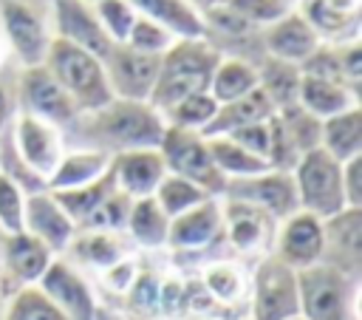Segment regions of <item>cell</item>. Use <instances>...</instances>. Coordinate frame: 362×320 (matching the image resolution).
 I'll use <instances>...</instances> for the list:
<instances>
[{
    "label": "cell",
    "mask_w": 362,
    "mask_h": 320,
    "mask_svg": "<svg viewBox=\"0 0 362 320\" xmlns=\"http://www.w3.org/2000/svg\"><path fill=\"white\" fill-rule=\"evenodd\" d=\"M226 6L249 25H272L294 8L291 0H226Z\"/></svg>",
    "instance_id": "44"
},
{
    "label": "cell",
    "mask_w": 362,
    "mask_h": 320,
    "mask_svg": "<svg viewBox=\"0 0 362 320\" xmlns=\"http://www.w3.org/2000/svg\"><path fill=\"white\" fill-rule=\"evenodd\" d=\"M201 20H204L206 31L215 28V31H221V34H226V37H243V34H249V31L255 28V25H249L243 17H238L226 3H218V6L204 8V11H201Z\"/></svg>",
    "instance_id": "45"
},
{
    "label": "cell",
    "mask_w": 362,
    "mask_h": 320,
    "mask_svg": "<svg viewBox=\"0 0 362 320\" xmlns=\"http://www.w3.org/2000/svg\"><path fill=\"white\" fill-rule=\"evenodd\" d=\"M158 153L164 159L167 173L181 176V178H189L192 184H198L212 198H223L226 178L215 167V161L209 156V147H206V139L201 133L167 125L164 139L158 144Z\"/></svg>",
    "instance_id": "7"
},
{
    "label": "cell",
    "mask_w": 362,
    "mask_h": 320,
    "mask_svg": "<svg viewBox=\"0 0 362 320\" xmlns=\"http://www.w3.org/2000/svg\"><path fill=\"white\" fill-rule=\"evenodd\" d=\"M320 147L337 161L362 156V108H348L337 116L322 119Z\"/></svg>",
    "instance_id": "29"
},
{
    "label": "cell",
    "mask_w": 362,
    "mask_h": 320,
    "mask_svg": "<svg viewBox=\"0 0 362 320\" xmlns=\"http://www.w3.org/2000/svg\"><path fill=\"white\" fill-rule=\"evenodd\" d=\"M221 218H223V241L235 252H246V255L266 252L274 244L277 221L249 201L221 198Z\"/></svg>",
    "instance_id": "13"
},
{
    "label": "cell",
    "mask_w": 362,
    "mask_h": 320,
    "mask_svg": "<svg viewBox=\"0 0 362 320\" xmlns=\"http://www.w3.org/2000/svg\"><path fill=\"white\" fill-rule=\"evenodd\" d=\"M240 320H249V317H240Z\"/></svg>",
    "instance_id": "54"
},
{
    "label": "cell",
    "mask_w": 362,
    "mask_h": 320,
    "mask_svg": "<svg viewBox=\"0 0 362 320\" xmlns=\"http://www.w3.org/2000/svg\"><path fill=\"white\" fill-rule=\"evenodd\" d=\"M23 229L42 241L57 258L68 249V244L76 235V224L68 218V212L59 207V201L51 195V190L28 193L25 195V212H23Z\"/></svg>",
    "instance_id": "18"
},
{
    "label": "cell",
    "mask_w": 362,
    "mask_h": 320,
    "mask_svg": "<svg viewBox=\"0 0 362 320\" xmlns=\"http://www.w3.org/2000/svg\"><path fill=\"white\" fill-rule=\"evenodd\" d=\"M297 105L305 108L308 113H314L317 119H328L348 108H359V91L345 82H337V79H320V76L300 74Z\"/></svg>",
    "instance_id": "24"
},
{
    "label": "cell",
    "mask_w": 362,
    "mask_h": 320,
    "mask_svg": "<svg viewBox=\"0 0 362 320\" xmlns=\"http://www.w3.org/2000/svg\"><path fill=\"white\" fill-rule=\"evenodd\" d=\"M303 320H362L359 280L331 263H314L297 272Z\"/></svg>",
    "instance_id": "4"
},
{
    "label": "cell",
    "mask_w": 362,
    "mask_h": 320,
    "mask_svg": "<svg viewBox=\"0 0 362 320\" xmlns=\"http://www.w3.org/2000/svg\"><path fill=\"white\" fill-rule=\"evenodd\" d=\"M223 54L206 40H175L170 51L161 54L158 76L150 93V105L167 113L175 102H181L189 93L209 91L212 71Z\"/></svg>",
    "instance_id": "2"
},
{
    "label": "cell",
    "mask_w": 362,
    "mask_h": 320,
    "mask_svg": "<svg viewBox=\"0 0 362 320\" xmlns=\"http://www.w3.org/2000/svg\"><path fill=\"white\" fill-rule=\"evenodd\" d=\"M223 244V218H221V198H206L204 204L170 218L167 246L178 255H201Z\"/></svg>",
    "instance_id": "16"
},
{
    "label": "cell",
    "mask_w": 362,
    "mask_h": 320,
    "mask_svg": "<svg viewBox=\"0 0 362 320\" xmlns=\"http://www.w3.org/2000/svg\"><path fill=\"white\" fill-rule=\"evenodd\" d=\"M232 142H238L240 147H246L249 153L266 159V150H269V119L266 122H255V125H246L235 133H229Z\"/></svg>",
    "instance_id": "48"
},
{
    "label": "cell",
    "mask_w": 362,
    "mask_h": 320,
    "mask_svg": "<svg viewBox=\"0 0 362 320\" xmlns=\"http://www.w3.org/2000/svg\"><path fill=\"white\" fill-rule=\"evenodd\" d=\"M206 147H209V156H212L215 167L221 170V176L226 181H232V178H252V176H260V173L272 170L266 159L249 153L246 147H240L229 136H209Z\"/></svg>",
    "instance_id": "32"
},
{
    "label": "cell",
    "mask_w": 362,
    "mask_h": 320,
    "mask_svg": "<svg viewBox=\"0 0 362 320\" xmlns=\"http://www.w3.org/2000/svg\"><path fill=\"white\" fill-rule=\"evenodd\" d=\"M102 62H105V74H107V82L116 99L150 102L161 57L139 54L124 42H113V48L105 54Z\"/></svg>",
    "instance_id": "11"
},
{
    "label": "cell",
    "mask_w": 362,
    "mask_h": 320,
    "mask_svg": "<svg viewBox=\"0 0 362 320\" xmlns=\"http://www.w3.org/2000/svg\"><path fill=\"white\" fill-rule=\"evenodd\" d=\"M342 190L348 207H362V156L342 161Z\"/></svg>",
    "instance_id": "49"
},
{
    "label": "cell",
    "mask_w": 362,
    "mask_h": 320,
    "mask_svg": "<svg viewBox=\"0 0 362 320\" xmlns=\"http://www.w3.org/2000/svg\"><path fill=\"white\" fill-rule=\"evenodd\" d=\"M54 258L57 255L25 229L14 235H3V266L8 278H14L20 286H37V280L45 275Z\"/></svg>",
    "instance_id": "22"
},
{
    "label": "cell",
    "mask_w": 362,
    "mask_h": 320,
    "mask_svg": "<svg viewBox=\"0 0 362 320\" xmlns=\"http://www.w3.org/2000/svg\"><path fill=\"white\" fill-rule=\"evenodd\" d=\"M42 65L51 71V76L59 82V88L71 96L79 116L93 113L113 99L110 82L105 74V62L96 54H90L68 40L54 37Z\"/></svg>",
    "instance_id": "3"
},
{
    "label": "cell",
    "mask_w": 362,
    "mask_h": 320,
    "mask_svg": "<svg viewBox=\"0 0 362 320\" xmlns=\"http://www.w3.org/2000/svg\"><path fill=\"white\" fill-rule=\"evenodd\" d=\"M325 252L322 263L342 269L345 275L359 280L362 269V207H345L342 212L322 221Z\"/></svg>",
    "instance_id": "19"
},
{
    "label": "cell",
    "mask_w": 362,
    "mask_h": 320,
    "mask_svg": "<svg viewBox=\"0 0 362 320\" xmlns=\"http://www.w3.org/2000/svg\"><path fill=\"white\" fill-rule=\"evenodd\" d=\"M291 3H294V0H291Z\"/></svg>",
    "instance_id": "56"
},
{
    "label": "cell",
    "mask_w": 362,
    "mask_h": 320,
    "mask_svg": "<svg viewBox=\"0 0 362 320\" xmlns=\"http://www.w3.org/2000/svg\"><path fill=\"white\" fill-rule=\"evenodd\" d=\"M113 176H116V190H122L130 198H147L167 176V167L158 147H144V150L116 153Z\"/></svg>",
    "instance_id": "20"
},
{
    "label": "cell",
    "mask_w": 362,
    "mask_h": 320,
    "mask_svg": "<svg viewBox=\"0 0 362 320\" xmlns=\"http://www.w3.org/2000/svg\"><path fill=\"white\" fill-rule=\"evenodd\" d=\"M294 320H303V317H294Z\"/></svg>",
    "instance_id": "55"
},
{
    "label": "cell",
    "mask_w": 362,
    "mask_h": 320,
    "mask_svg": "<svg viewBox=\"0 0 362 320\" xmlns=\"http://www.w3.org/2000/svg\"><path fill=\"white\" fill-rule=\"evenodd\" d=\"M257 88V68L240 57H221L212 79H209V93L218 99V105L240 99Z\"/></svg>",
    "instance_id": "34"
},
{
    "label": "cell",
    "mask_w": 362,
    "mask_h": 320,
    "mask_svg": "<svg viewBox=\"0 0 362 320\" xmlns=\"http://www.w3.org/2000/svg\"><path fill=\"white\" fill-rule=\"evenodd\" d=\"M337 59H339V74H342L345 85L359 91V82H362V45H359V40L339 42Z\"/></svg>",
    "instance_id": "47"
},
{
    "label": "cell",
    "mask_w": 362,
    "mask_h": 320,
    "mask_svg": "<svg viewBox=\"0 0 362 320\" xmlns=\"http://www.w3.org/2000/svg\"><path fill=\"white\" fill-rule=\"evenodd\" d=\"M90 6L96 11L99 25L110 37V42H124L130 28H133V23H136V17H139L136 8L127 0H96Z\"/></svg>",
    "instance_id": "41"
},
{
    "label": "cell",
    "mask_w": 362,
    "mask_h": 320,
    "mask_svg": "<svg viewBox=\"0 0 362 320\" xmlns=\"http://www.w3.org/2000/svg\"><path fill=\"white\" fill-rule=\"evenodd\" d=\"M201 289L215 303H238L249 295V275L240 269V263L218 258L204 263L201 269Z\"/></svg>",
    "instance_id": "33"
},
{
    "label": "cell",
    "mask_w": 362,
    "mask_h": 320,
    "mask_svg": "<svg viewBox=\"0 0 362 320\" xmlns=\"http://www.w3.org/2000/svg\"><path fill=\"white\" fill-rule=\"evenodd\" d=\"M11 150L23 161V167L45 184L65 153L62 127L20 110L11 119Z\"/></svg>",
    "instance_id": "9"
},
{
    "label": "cell",
    "mask_w": 362,
    "mask_h": 320,
    "mask_svg": "<svg viewBox=\"0 0 362 320\" xmlns=\"http://www.w3.org/2000/svg\"><path fill=\"white\" fill-rule=\"evenodd\" d=\"M218 110V99L209 93V91H198V93H189L184 96L181 102H175L167 113H164V122L173 125V127H184V130H195L201 133L212 116Z\"/></svg>",
    "instance_id": "37"
},
{
    "label": "cell",
    "mask_w": 362,
    "mask_h": 320,
    "mask_svg": "<svg viewBox=\"0 0 362 320\" xmlns=\"http://www.w3.org/2000/svg\"><path fill=\"white\" fill-rule=\"evenodd\" d=\"M325 252V235H322V221L311 212H291L288 218L277 221L274 229V252L286 266L294 272L308 269L322 261Z\"/></svg>",
    "instance_id": "12"
},
{
    "label": "cell",
    "mask_w": 362,
    "mask_h": 320,
    "mask_svg": "<svg viewBox=\"0 0 362 320\" xmlns=\"http://www.w3.org/2000/svg\"><path fill=\"white\" fill-rule=\"evenodd\" d=\"M51 20H54V37L68 40L99 59L113 48L110 37L96 20V11L85 0H51Z\"/></svg>",
    "instance_id": "17"
},
{
    "label": "cell",
    "mask_w": 362,
    "mask_h": 320,
    "mask_svg": "<svg viewBox=\"0 0 362 320\" xmlns=\"http://www.w3.org/2000/svg\"><path fill=\"white\" fill-rule=\"evenodd\" d=\"M0 25L8 51L20 59L23 68H34L45 62L48 45L54 40L42 11L31 0H3L0 3Z\"/></svg>",
    "instance_id": "8"
},
{
    "label": "cell",
    "mask_w": 362,
    "mask_h": 320,
    "mask_svg": "<svg viewBox=\"0 0 362 320\" xmlns=\"http://www.w3.org/2000/svg\"><path fill=\"white\" fill-rule=\"evenodd\" d=\"M280 125L286 127V133L291 136L297 153H308L314 147H320V133H322V119H317L314 113H308L300 105H288L283 110H274Z\"/></svg>",
    "instance_id": "39"
},
{
    "label": "cell",
    "mask_w": 362,
    "mask_h": 320,
    "mask_svg": "<svg viewBox=\"0 0 362 320\" xmlns=\"http://www.w3.org/2000/svg\"><path fill=\"white\" fill-rule=\"evenodd\" d=\"M257 68V88L266 93L274 110H283L288 105H297V91H300V68L294 62H283L274 57H263Z\"/></svg>",
    "instance_id": "31"
},
{
    "label": "cell",
    "mask_w": 362,
    "mask_h": 320,
    "mask_svg": "<svg viewBox=\"0 0 362 320\" xmlns=\"http://www.w3.org/2000/svg\"><path fill=\"white\" fill-rule=\"evenodd\" d=\"M291 178H294L297 207L303 212H311L320 221H325L348 207L342 190V161L328 156L322 147L303 153L291 170Z\"/></svg>",
    "instance_id": "5"
},
{
    "label": "cell",
    "mask_w": 362,
    "mask_h": 320,
    "mask_svg": "<svg viewBox=\"0 0 362 320\" xmlns=\"http://www.w3.org/2000/svg\"><path fill=\"white\" fill-rule=\"evenodd\" d=\"M99 275H102V283H105L110 292L127 295V292H130V286H133V283H136V278H139V261H136V255H127V258L116 261L113 266L102 269Z\"/></svg>",
    "instance_id": "46"
},
{
    "label": "cell",
    "mask_w": 362,
    "mask_h": 320,
    "mask_svg": "<svg viewBox=\"0 0 362 320\" xmlns=\"http://www.w3.org/2000/svg\"><path fill=\"white\" fill-rule=\"evenodd\" d=\"M173 42H175V37L167 28H161L158 23H153L141 14L136 17V23H133V28L124 40V45H130L139 54H150V57H161L164 51H170Z\"/></svg>",
    "instance_id": "42"
},
{
    "label": "cell",
    "mask_w": 362,
    "mask_h": 320,
    "mask_svg": "<svg viewBox=\"0 0 362 320\" xmlns=\"http://www.w3.org/2000/svg\"><path fill=\"white\" fill-rule=\"evenodd\" d=\"M127 3L136 8V14L158 23L175 40H201L209 34L201 20V11L187 0H127Z\"/></svg>",
    "instance_id": "23"
},
{
    "label": "cell",
    "mask_w": 362,
    "mask_h": 320,
    "mask_svg": "<svg viewBox=\"0 0 362 320\" xmlns=\"http://www.w3.org/2000/svg\"><path fill=\"white\" fill-rule=\"evenodd\" d=\"M20 110L31 113L37 119H45L57 127L74 125L79 119L76 105L71 102V96L59 88V82L51 76V71L45 65H34V68H23L20 71Z\"/></svg>",
    "instance_id": "10"
},
{
    "label": "cell",
    "mask_w": 362,
    "mask_h": 320,
    "mask_svg": "<svg viewBox=\"0 0 362 320\" xmlns=\"http://www.w3.org/2000/svg\"><path fill=\"white\" fill-rule=\"evenodd\" d=\"M85 3H96V0H85Z\"/></svg>",
    "instance_id": "53"
},
{
    "label": "cell",
    "mask_w": 362,
    "mask_h": 320,
    "mask_svg": "<svg viewBox=\"0 0 362 320\" xmlns=\"http://www.w3.org/2000/svg\"><path fill=\"white\" fill-rule=\"evenodd\" d=\"M116 190V176H113V161H110V170L102 176V178H96V181H90V184H85V187H74V190H59V193H51L57 201H59V207L68 212V218L76 224V229H79V224L102 204V198H107L110 193Z\"/></svg>",
    "instance_id": "35"
},
{
    "label": "cell",
    "mask_w": 362,
    "mask_h": 320,
    "mask_svg": "<svg viewBox=\"0 0 362 320\" xmlns=\"http://www.w3.org/2000/svg\"><path fill=\"white\" fill-rule=\"evenodd\" d=\"M320 42L322 40L317 37V31L308 25V20L297 8H291L288 14H283L272 25H266V31H263L266 54L274 59H283V62H294V65H300Z\"/></svg>",
    "instance_id": "21"
},
{
    "label": "cell",
    "mask_w": 362,
    "mask_h": 320,
    "mask_svg": "<svg viewBox=\"0 0 362 320\" xmlns=\"http://www.w3.org/2000/svg\"><path fill=\"white\" fill-rule=\"evenodd\" d=\"M223 198L249 201V204L260 207L263 212H269L274 221H283L300 210L297 193H294V178H291V173H283V170H266L252 178H232V181H226Z\"/></svg>",
    "instance_id": "15"
},
{
    "label": "cell",
    "mask_w": 362,
    "mask_h": 320,
    "mask_svg": "<svg viewBox=\"0 0 362 320\" xmlns=\"http://www.w3.org/2000/svg\"><path fill=\"white\" fill-rule=\"evenodd\" d=\"M272 113H274L272 102L266 99V93L260 88H255L252 93H246L240 99H232V102L218 105L212 122L201 130V136L204 139H209V136H229V133H235V130H240L246 125L266 122Z\"/></svg>",
    "instance_id": "27"
},
{
    "label": "cell",
    "mask_w": 362,
    "mask_h": 320,
    "mask_svg": "<svg viewBox=\"0 0 362 320\" xmlns=\"http://www.w3.org/2000/svg\"><path fill=\"white\" fill-rule=\"evenodd\" d=\"M82 130L96 144V150L116 156L127 150L158 147L164 139L167 122H164V113L150 102L113 96L105 108L93 113H82Z\"/></svg>",
    "instance_id": "1"
},
{
    "label": "cell",
    "mask_w": 362,
    "mask_h": 320,
    "mask_svg": "<svg viewBox=\"0 0 362 320\" xmlns=\"http://www.w3.org/2000/svg\"><path fill=\"white\" fill-rule=\"evenodd\" d=\"M23 212H25V190L0 170V232L3 235L23 232Z\"/></svg>",
    "instance_id": "43"
},
{
    "label": "cell",
    "mask_w": 362,
    "mask_h": 320,
    "mask_svg": "<svg viewBox=\"0 0 362 320\" xmlns=\"http://www.w3.org/2000/svg\"><path fill=\"white\" fill-rule=\"evenodd\" d=\"M37 289L68 317V320H96V295L90 283L62 258H54Z\"/></svg>",
    "instance_id": "14"
},
{
    "label": "cell",
    "mask_w": 362,
    "mask_h": 320,
    "mask_svg": "<svg viewBox=\"0 0 362 320\" xmlns=\"http://www.w3.org/2000/svg\"><path fill=\"white\" fill-rule=\"evenodd\" d=\"M124 232H127L130 244H136V246H141V249H161V246H167L170 218L161 212V207L156 204L153 195H147V198H133L130 212H127Z\"/></svg>",
    "instance_id": "30"
},
{
    "label": "cell",
    "mask_w": 362,
    "mask_h": 320,
    "mask_svg": "<svg viewBox=\"0 0 362 320\" xmlns=\"http://www.w3.org/2000/svg\"><path fill=\"white\" fill-rule=\"evenodd\" d=\"M187 3H192L198 11H204V8H209V6H218V3H226V0H187Z\"/></svg>",
    "instance_id": "51"
},
{
    "label": "cell",
    "mask_w": 362,
    "mask_h": 320,
    "mask_svg": "<svg viewBox=\"0 0 362 320\" xmlns=\"http://www.w3.org/2000/svg\"><path fill=\"white\" fill-rule=\"evenodd\" d=\"M300 317L297 272L277 255H263L249 278V320H294Z\"/></svg>",
    "instance_id": "6"
},
{
    "label": "cell",
    "mask_w": 362,
    "mask_h": 320,
    "mask_svg": "<svg viewBox=\"0 0 362 320\" xmlns=\"http://www.w3.org/2000/svg\"><path fill=\"white\" fill-rule=\"evenodd\" d=\"M124 232H99V229H76L74 241L68 244L65 252H71L79 263L93 266V269H107L116 261L133 255L130 244L122 238Z\"/></svg>",
    "instance_id": "28"
},
{
    "label": "cell",
    "mask_w": 362,
    "mask_h": 320,
    "mask_svg": "<svg viewBox=\"0 0 362 320\" xmlns=\"http://www.w3.org/2000/svg\"><path fill=\"white\" fill-rule=\"evenodd\" d=\"M3 320H68V317L37 286H20L11 295Z\"/></svg>",
    "instance_id": "38"
},
{
    "label": "cell",
    "mask_w": 362,
    "mask_h": 320,
    "mask_svg": "<svg viewBox=\"0 0 362 320\" xmlns=\"http://www.w3.org/2000/svg\"><path fill=\"white\" fill-rule=\"evenodd\" d=\"M6 54H8V45H6V40H3V34H0V68H3V62H6Z\"/></svg>",
    "instance_id": "52"
},
{
    "label": "cell",
    "mask_w": 362,
    "mask_h": 320,
    "mask_svg": "<svg viewBox=\"0 0 362 320\" xmlns=\"http://www.w3.org/2000/svg\"><path fill=\"white\" fill-rule=\"evenodd\" d=\"M153 198H156V204L161 207V212H164L167 218H175V215H181V212H187V210L204 204V201L212 198V195L204 193V190H201L198 184H192L189 178H181V176L167 173V176L161 178V184L156 187Z\"/></svg>",
    "instance_id": "36"
},
{
    "label": "cell",
    "mask_w": 362,
    "mask_h": 320,
    "mask_svg": "<svg viewBox=\"0 0 362 320\" xmlns=\"http://www.w3.org/2000/svg\"><path fill=\"white\" fill-rule=\"evenodd\" d=\"M133 198L124 195L122 190H113L107 198H102V204L79 224V229H99V232H124L127 224V212H130Z\"/></svg>",
    "instance_id": "40"
},
{
    "label": "cell",
    "mask_w": 362,
    "mask_h": 320,
    "mask_svg": "<svg viewBox=\"0 0 362 320\" xmlns=\"http://www.w3.org/2000/svg\"><path fill=\"white\" fill-rule=\"evenodd\" d=\"M11 119H14V102H11V93L6 91V85H0V136L6 133Z\"/></svg>",
    "instance_id": "50"
},
{
    "label": "cell",
    "mask_w": 362,
    "mask_h": 320,
    "mask_svg": "<svg viewBox=\"0 0 362 320\" xmlns=\"http://www.w3.org/2000/svg\"><path fill=\"white\" fill-rule=\"evenodd\" d=\"M297 11L308 20L322 42L339 45L348 40H359V11H348L331 0H303Z\"/></svg>",
    "instance_id": "26"
},
{
    "label": "cell",
    "mask_w": 362,
    "mask_h": 320,
    "mask_svg": "<svg viewBox=\"0 0 362 320\" xmlns=\"http://www.w3.org/2000/svg\"><path fill=\"white\" fill-rule=\"evenodd\" d=\"M113 156L105 150H65L59 164L54 167V173L45 181V190L59 193V190H74V187H85L96 178H102L110 170Z\"/></svg>",
    "instance_id": "25"
}]
</instances>
